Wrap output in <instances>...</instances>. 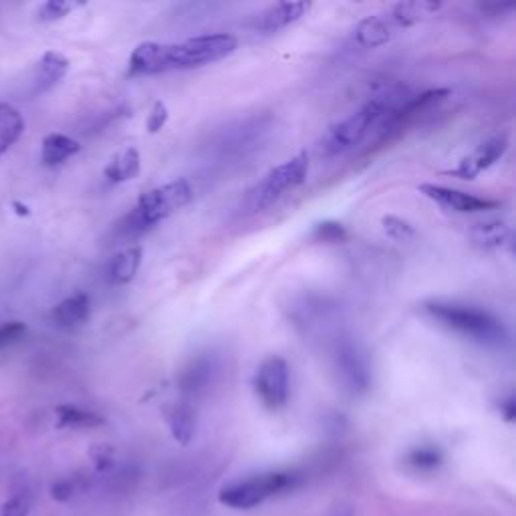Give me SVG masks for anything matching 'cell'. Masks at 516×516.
I'll return each instance as SVG.
<instances>
[{
	"label": "cell",
	"instance_id": "cell-10",
	"mask_svg": "<svg viewBox=\"0 0 516 516\" xmlns=\"http://www.w3.org/2000/svg\"><path fill=\"white\" fill-rule=\"evenodd\" d=\"M506 150H508V136L506 134L492 136L486 142H482L474 152L464 156L460 164L448 174L462 180H474L480 172L494 166L506 154Z\"/></svg>",
	"mask_w": 516,
	"mask_h": 516
},
{
	"label": "cell",
	"instance_id": "cell-4",
	"mask_svg": "<svg viewBox=\"0 0 516 516\" xmlns=\"http://www.w3.org/2000/svg\"><path fill=\"white\" fill-rule=\"evenodd\" d=\"M192 196L194 192L188 180H174L158 186L140 196L136 208L119 222V232L123 236H140L184 208Z\"/></svg>",
	"mask_w": 516,
	"mask_h": 516
},
{
	"label": "cell",
	"instance_id": "cell-33",
	"mask_svg": "<svg viewBox=\"0 0 516 516\" xmlns=\"http://www.w3.org/2000/svg\"><path fill=\"white\" fill-rule=\"evenodd\" d=\"M327 516H353V510L351 508H335L331 514H327Z\"/></svg>",
	"mask_w": 516,
	"mask_h": 516
},
{
	"label": "cell",
	"instance_id": "cell-20",
	"mask_svg": "<svg viewBox=\"0 0 516 516\" xmlns=\"http://www.w3.org/2000/svg\"><path fill=\"white\" fill-rule=\"evenodd\" d=\"M472 242L484 250L512 248V230L504 222L476 224L472 230Z\"/></svg>",
	"mask_w": 516,
	"mask_h": 516
},
{
	"label": "cell",
	"instance_id": "cell-31",
	"mask_svg": "<svg viewBox=\"0 0 516 516\" xmlns=\"http://www.w3.org/2000/svg\"><path fill=\"white\" fill-rule=\"evenodd\" d=\"M79 492V484L75 478H65V480H59L53 484V498L55 500H71L75 494Z\"/></svg>",
	"mask_w": 516,
	"mask_h": 516
},
{
	"label": "cell",
	"instance_id": "cell-1",
	"mask_svg": "<svg viewBox=\"0 0 516 516\" xmlns=\"http://www.w3.org/2000/svg\"><path fill=\"white\" fill-rule=\"evenodd\" d=\"M238 49V41L226 33L200 35L180 43L148 41L134 49L127 61L129 77H150L168 71H186L226 59Z\"/></svg>",
	"mask_w": 516,
	"mask_h": 516
},
{
	"label": "cell",
	"instance_id": "cell-13",
	"mask_svg": "<svg viewBox=\"0 0 516 516\" xmlns=\"http://www.w3.org/2000/svg\"><path fill=\"white\" fill-rule=\"evenodd\" d=\"M394 35L396 29L390 23V19H387V15H373L357 23L353 31V41L363 49H377L385 43H390Z\"/></svg>",
	"mask_w": 516,
	"mask_h": 516
},
{
	"label": "cell",
	"instance_id": "cell-15",
	"mask_svg": "<svg viewBox=\"0 0 516 516\" xmlns=\"http://www.w3.org/2000/svg\"><path fill=\"white\" fill-rule=\"evenodd\" d=\"M91 303L85 293H75L53 309V321L63 329H77L89 321Z\"/></svg>",
	"mask_w": 516,
	"mask_h": 516
},
{
	"label": "cell",
	"instance_id": "cell-29",
	"mask_svg": "<svg viewBox=\"0 0 516 516\" xmlns=\"http://www.w3.org/2000/svg\"><path fill=\"white\" fill-rule=\"evenodd\" d=\"M27 325L21 321H9L0 325V349H7L15 343H19L21 339H25L27 335Z\"/></svg>",
	"mask_w": 516,
	"mask_h": 516
},
{
	"label": "cell",
	"instance_id": "cell-23",
	"mask_svg": "<svg viewBox=\"0 0 516 516\" xmlns=\"http://www.w3.org/2000/svg\"><path fill=\"white\" fill-rule=\"evenodd\" d=\"M55 416H57L59 428H71V430H91V428H99L105 424V420L99 414L77 408L73 404L57 406Z\"/></svg>",
	"mask_w": 516,
	"mask_h": 516
},
{
	"label": "cell",
	"instance_id": "cell-26",
	"mask_svg": "<svg viewBox=\"0 0 516 516\" xmlns=\"http://www.w3.org/2000/svg\"><path fill=\"white\" fill-rule=\"evenodd\" d=\"M311 238L315 242H323V244H341L347 240V228L341 222L325 220L313 228Z\"/></svg>",
	"mask_w": 516,
	"mask_h": 516
},
{
	"label": "cell",
	"instance_id": "cell-17",
	"mask_svg": "<svg viewBox=\"0 0 516 516\" xmlns=\"http://www.w3.org/2000/svg\"><path fill=\"white\" fill-rule=\"evenodd\" d=\"M142 265V246H127L121 252H117L107 269L109 281L113 285H125L132 281Z\"/></svg>",
	"mask_w": 516,
	"mask_h": 516
},
{
	"label": "cell",
	"instance_id": "cell-25",
	"mask_svg": "<svg viewBox=\"0 0 516 516\" xmlns=\"http://www.w3.org/2000/svg\"><path fill=\"white\" fill-rule=\"evenodd\" d=\"M35 506V496L31 488H19L11 498L0 506V516H29Z\"/></svg>",
	"mask_w": 516,
	"mask_h": 516
},
{
	"label": "cell",
	"instance_id": "cell-21",
	"mask_svg": "<svg viewBox=\"0 0 516 516\" xmlns=\"http://www.w3.org/2000/svg\"><path fill=\"white\" fill-rule=\"evenodd\" d=\"M216 373V365L212 357L194 359L182 373V390L186 394H200L212 383Z\"/></svg>",
	"mask_w": 516,
	"mask_h": 516
},
{
	"label": "cell",
	"instance_id": "cell-12",
	"mask_svg": "<svg viewBox=\"0 0 516 516\" xmlns=\"http://www.w3.org/2000/svg\"><path fill=\"white\" fill-rule=\"evenodd\" d=\"M309 9H311L309 3H277V5L269 7L261 17H258L256 29L265 35L279 33V31L287 29L289 25L297 23L301 17H305V13Z\"/></svg>",
	"mask_w": 516,
	"mask_h": 516
},
{
	"label": "cell",
	"instance_id": "cell-9",
	"mask_svg": "<svg viewBox=\"0 0 516 516\" xmlns=\"http://www.w3.org/2000/svg\"><path fill=\"white\" fill-rule=\"evenodd\" d=\"M420 194H424L428 200L436 202L438 206L446 208V210H454L460 214H472V212H486V210H494L500 206V202L496 200H488V198H480L468 192H460L454 188H446V186H438V184H422L418 188Z\"/></svg>",
	"mask_w": 516,
	"mask_h": 516
},
{
	"label": "cell",
	"instance_id": "cell-30",
	"mask_svg": "<svg viewBox=\"0 0 516 516\" xmlns=\"http://www.w3.org/2000/svg\"><path fill=\"white\" fill-rule=\"evenodd\" d=\"M168 117H170L168 105H166L164 101H156L154 107H152V111H150V115H148V121H146L148 132H150V134L162 132V129H164L166 123H168Z\"/></svg>",
	"mask_w": 516,
	"mask_h": 516
},
{
	"label": "cell",
	"instance_id": "cell-8",
	"mask_svg": "<svg viewBox=\"0 0 516 516\" xmlns=\"http://www.w3.org/2000/svg\"><path fill=\"white\" fill-rule=\"evenodd\" d=\"M333 363L345 392H349L351 396H363L369 392L371 371L367 359L357 345H353L349 339L339 341L335 347Z\"/></svg>",
	"mask_w": 516,
	"mask_h": 516
},
{
	"label": "cell",
	"instance_id": "cell-2",
	"mask_svg": "<svg viewBox=\"0 0 516 516\" xmlns=\"http://www.w3.org/2000/svg\"><path fill=\"white\" fill-rule=\"evenodd\" d=\"M424 313L438 325L486 347H502L508 341L506 327L484 309L454 301H428Z\"/></svg>",
	"mask_w": 516,
	"mask_h": 516
},
{
	"label": "cell",
	"instance_id": "cell-27",
	"mask_svg": "<svg viewBox=\"0 0 516 516\" xmlns=\"http://www.w3.org/2000/svg\"><path fill=\"white\" fill-rule=\"evenodd\" d=\"M381 226H383V232L396 242H408L416 236V228L408 220H404L400 216H394V214L383 216Z\"/></svg>",
	"mask_w": 516,
	"mask_h": 516
},
{
	"label": "cell",
	"instance_id": "cell-14",
	"mask_svg": "<svg viewBox=\"0 0 516 516\" xmlns=\"http://www.w3.org/2000/svg\"><path fill=\"white\" fill-rule=\"evenodd\" d=\"M442 9V3H432V0H414V3H398L387 11V19L394 25V29H408L414 27L430 17H434Z\"/></svg>",
	"mask_w": 516,
	"mask_h": 516
},
{
	"label": "cell",
	"instance_id": "cell-32",
	"mask_svg": "<svg viewBox=\"0 0 516 516\" xmlns=\"http://www.w3.org/2000/svg\"><path fill=\"white\" fill-rule=\"evenodd\" d=\"M500 414L506 422H514V416H516V404H514V398L508 396L506 400L500 402Z\"/></svg>",
	"mask_w": 516,
	"mask_h": 516
},
{
	"label": "cell",
	"instance_id": "cell-18",
	"mask_svg": "<svg viewBox=\"0 0 516 516\" xmlns=\"http://www.w3.org/2000/svg\"><path fill=\"white\" fill-rule=\"evenodd\" d=\"M168 428L176 442L188 446L196 436V414L188 404H172L164 410Z\"/></svg>",
	"mask_w": 516,
	"mask_h": 516
},
{
	"label": "cell",
	"instance_id": "cell-5",
	"mask_svg": "<svg viewBox=\"0 0 516 516\" xmlns=\"http://www.w3.org/2000/svg\"><path fill=\"white\" fill-rule=\"evenodd\" d=\"M299 482L301 474L293 470H269L261 474H250L222 486V490L218 492V500L222 506L232 510H252L283 492L297 488Z\"/></svg>",
	"mask_w": 516,
	"mask_h": 516
},
{
	"label": "cell",
	"instance_id": "cell-16",
	"mask_svg": "<svg viewBox=\"0 0 516 516\" xmlns=\"http://www.w3.org/2000/svg\"><path fill=\"white\" fill-rule=\"evenodd\" d=\"M140 170H142L140 152L136 148H125L111 158V162L103 170V176L111 184H123L138 178Z\"/></svg>",
	"mask_w": 516,
	"mask_h": 516
},
{
	"label": "cell",
	"instance_id": "cell-19",
	"mask_svg": "<svg viewBox=\"0 0 516 516\" xmlns=\"http://www.w3.org/2000/svg\"><path fill=\"white\" fill-rule=\"evenodd\" d=\"M23 132V113L11 103H0V156L7 154L21 140Z\"/></svg>",
	"mask_w": 516,
	"mask_h": 516
},
{
	"label": "cell",
	"instance_id": "cell-11",
	"mask_svg": "<svg viewBox=\"0 0 516 516\" xmlns=\"http://www.w3.org/2000/svg\"><path fill=\"white\" fill-rule=\"evenodd\" d=\"M69 71V59L59 51H47L33 69V91L45 93L53 89Z\"/></svg>",
	"mask_w": 516,
	"mask_h": 516
},
{
	"label": "cell",
	"instance_id": "cell-3",
	"mask_svg": "<svg viewBox=\"0 0 516 516\" xmlns=\"http://www.w3.org/2000/svg\"><path fill=\"white\" fill-rule=\"evenodd\" d=\"M398 99V93L390 91L365 101L355 113L329 127V132L319 142V154L331 158L357 146L377 121H381L387 113L400 105Z\"/></svg>",
	"mask_w": 516,
	"mask_h": 516
},
{
	"label": "cell",
	"instance_id": "cell-28",
	"mask_svg": "<svg viewBox=\"0 0 516 516\" xmlns=\"http://www.w3.org/2000/svg\"><path fill=\"white\" fill-rule=\"evenodd\" d=\"M83 7L81 3H71V0H49L41 9H39V19L45 23L51 21H61L65 19L69 13H73L75 9Z\"/></svg>",
	"mask_w": 516,
	"mask_h": 516
},
{
	"label": "cell",
	"instance_id": "cell-24",
	"mask_svg": "<svg viewBox=\"0 0 516 516\" xmlns=\"http://www.w3.org/2000/svg\"><path fill=\"white\" fill-rule=\"evenodd\" d=\"M444 462V454L438 446L432 444H422L416 446L408 452L406 456V464L418 472H432L436 470L440 464Z\"/></svg>",
	"mask_w": 516,
	"mask_h": 516
},
{
	"label": "cell",
	"instance_id": "cell-7",
	"mask_svg": "<svg viewBox=\"0 0 516 516\" xmlns=\"http://www.w3.org/2000/svg\"><path fill=\"white\" fill-rule=\"evenodd\" d=\"M254 392L261 404L271 412H279L287 406L291 394V377L289 365L283 357L269 355L258 365L254 375Z\"/></svg>",
	"mask_w": 516,
	"mask_h": 516
},
{
	"label": "cell",
	"instance_id": "cell-34",
	"mask_svg": "<svg viewBox=\"0 0 516 516\" xmlns=\"http://www.w3.org/2000/svg\"><path fill=\"white\" fill-rule=\"evenodd\" d=\"M15 208H17V214H19V216H29V214H31V210H29L27 206L19 204V202H15Z\"/></svg>",
	"mask_w": 516,
	"mask_h": 516
},
{
	"label": "cell",
	"instance_id": "cell-22",
	"mask_svg": "<svg viewBox=\"0 0 516 516\" xmlns=\"http://www.w3.org/2000/svg\"><path fill=\"white\" fill-rule=\"evenodd\" d=\"M79 152H81V146L73 138H69L65 134H49L43 140L41 160L45 162V166H59V164L67 162L69 158L77 156Z\"/></svg>",
	"mask_w": 516,
	"mask_h": 516
},
{
	"label": "cell",
	"instance_id": "cell-6",
	"mask_svg": "<svg viewBox=\"0 0 516 516\" xmlns=\"http://www.w3.org/2000/svg\"><path fill=\"white\" fill-rule=\"evenodd\" d=\"M309 172V156L301 152L287 160L285 164L271 170L261 182L250 192V206L254 210H265L273 202H277L285 192L299 188L307 180Z\"/></svg>",
	"mask_w": 516,
	"mask_h": 516
}]
</instances>
